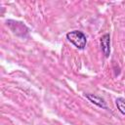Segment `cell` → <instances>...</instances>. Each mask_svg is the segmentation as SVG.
<instances>
[{
    "mask_svg": "<svg viewBox=\"0 0 125 125\" xmlns=\"http://www.w3.org/2000/svg\"><path fill=\"white\" fill-rule=\"evenodd\" d=\"M66 38L78 49H83L86 46L87 38L85 34L79 30H73L66 34Z\"/></svg>",
    "mask_w": 125,
    "mask_h": 125,
    "instance_id": "obj_1",
    "label": "cell"
},
{
    "mask_svg": "<svg viewBox=\"0 0 125 125\" xmlns=\"http://www.w3.org/2000/svg\"><path fill=\"white\" fill-rule=\"evenodd\" d=\"M101 47L105 57L109 56L110 53V36L109 34H104L101 38Z\"/></svg>",
    "mask_w": 125,
    "mask_h": 125,
    "instance_id": "obj_2",
    "label": "cell"
},
{
    "mask_svg": "<svg viewBox=\"0 0 125 125\" xmlns=\"http://www.w3.org/2000/svg\"><path fill=\"white\" fill-rule=\"evenodd\" d=\"M85 97H86L91 103L95 104L96 105H98V106H100V107H102V108H104V109L107 108L106 104H105V102H104V100L103 98H101V97H99V96H97V95H94V94H85Z\"/></svg>",
    "mask_w": 125,
    "mask_h": 125,
    "instance_id": "obj_3",
    "label": "cell"
},
{
    "mask_svg": "<svg viewBox=\"0 0 125 125\" xmlns=\"http://www.w3.org/2000/svg\"><path fill=\"white\" fill-rule=\"evenodd\" d=\"M115 104H116V106H117L118 110L122 114L125 115V100L122 99V98H118V99H116Z\"/></svg>",
    "mask_w": 125,
    "mask_h": 125,
    "instance_id": "obj_4",
    "label": "cell"
}]
</instances>
